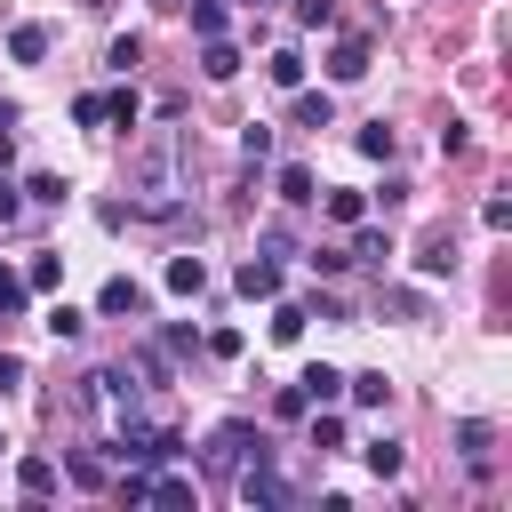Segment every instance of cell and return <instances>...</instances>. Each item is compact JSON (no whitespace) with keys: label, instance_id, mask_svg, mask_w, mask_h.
<instances>
[{"label":"cell","instance_id":"cell-10","mask_svg":"<svg viewBox=\"0 0 512 512\" xmlns=\"http://www.w3.org/2000/svg\"><path fill=\"white\" fill-rule=\"evenodd\" d=\"M456 448H464V472H472V480H488V464H496V456H488V448H496V432H488V424H464V432H456Z\"/></svg>","mask_w":512,"mask_h":512},{"label":"cell","instance_id":"cell-2","mask_svg":"<svg viewBox=\"0 0 512 512\" xmlns=\"http://www.w3.org/2000/svg\"><path fill=\"white\" fill-rule=\"evenodd\" d=\"M248 456H272V448H264V432H256L248 416H232V424H216V432H208V472H240Z\"/></svg>","mask_w":512,"mask_h":512},{"label":"cell","instance_id":"cell-30","mask_svg":"<svg viewBox=\"0 0 512 512\" xmlns=\"http://www.w3.org/2000/svg\"><path fill=\"white\" fill-rule=\"evenodd\" d=\"M56 280H64V264H56V256H32V264H24V288H40V296H48Z\"/></svg>","mask_w":512,"mask_h":512},{"label":"cell","instance_id":"cell-13","mask_svg":"<svg viewBox=\"0 0 512 512\" xmlns=\"http://www.w3.org/2000/svg\"><path fill=\"white\" fill-rule=\"evenodd\" d=\"M200 72H208V80H232V72H240V48H232L224 32H216V40H200Z\"/></svg>","mask_w":512,"mask_h":512},{"label":"cell","instance_id":"cell-41","mask_svg":"<svg viewBox=\"0 0 512 512\" xmlns=\"http://www.w3.org/2000/svg\"><path fill=\"white\" fill-rule=\"evenodd\" d=\"M8 152H16V128H0V168H8Z\"/></svg>","mask_w":512,"mask_h":512},{"label":"cell","instance_id":"cell-8","mask_svg":"<svg viewBox=\"0 0 512 512\" xmlns=\"http://www.w3.org/2000/svg\"><path fill=\"white\" fill-rule=\"evenodd\" d=\"M288 96H296V104H288V120H296V128H328V120H336L328 88H288Z\"/></svg>","mask_w":512,"mask_h":512},{"label":"cell","instance_id":"cell-18","mask_svg":"<svg viewBox=\"0 0 512 512\" xmlns=\"http://www.w3.org/2000/svg\"><path fill=\"white\" fill-rule=\"evenodd\" d=\"M416 272H424V280L456 272V240H448V232H432V240H424V256H416Z\"/></svg>","mask_w":512,"mask_h":512},{"label":"cell","instance_id":"cell-24","mask_svg":"<svg viewBox=\"0 0 512 512\" xmlns=\"http://www.w3.org/2000/svg\"><path fill=\"white\" fill-rule=\"evenodd\" d=\"M272 336L296 344V336H304V304H280V296H272Z\"/></svg>","mask_w":512,"mask_h":512},{"label":"cell","instance_id":"cell-28","mask_svg":"<svg viewBox=\"0 0 512 512\" xmlns=\"http://www.w3.org/2000/svg\"><path fill=\"white\" fill-rule=\"evenodd\" d=\"M352 144H360V152H368V160H392V128H384V120H368V128H360V136H352Z\"/></svg>","mask_w":512,"mask_h":512},{"label":"cell","instance_id":"cell-17","mask_svg":"<svg viewBox=\"0 0 512 512\" xmlns=\"http://www.w3.org/2000/svg\"><path fill=\"white\" fill-rule=\"evenodd\" d=\"M392 256V232H368V224H352V256L344 264H384Z\"/></svg>","mask_w":512,"mask_h":512},{"label":"cell","instance_id":"cell-11","mask_svg":"<svg viewBox=\"0 0 512 512\" xmlns=\"http://www.w3.org/2000/svg\"><path fill=\"white\" fill-rule=\"evenodd\" d=\"M360 456H368V472H376V480H400V464H408V448H400L392 432H376V440H368Z\"/></svg>","mask_w":512,"mask_h":512},{"label":"cell","instance_id":"cell-15","mask_svg":"<svg viewBox=\"0 0 512 512\" xmlns=\"http://www.w3.org/2000/svg\"><path fill=\"white\" fill-rule=\"evenodd\" d=\"M272 184H280V200H288V208H312V200H320V192H312V168H304V160H288V168H280Z\"/></svg>","mask_w":512,"mask_h":512},{"label":"cell","instance_id":"cell-38","mask_svg":"<svg viewBox=\"0 0 512 512\" xmlns=\"http://www.w3.org/2000/svg\"><path fill=\"white\" fill-rule=\"evenodd\" d=\"M16 384H24V360H16V352H0V400H8Z\"/></svg>","mask_w":512,"mask_h":512},{"label":"cell","instance_id":"cell-23","mask_svg":"<svg viewBox=\"0 0 512 512\" xmlns=\"http://www.w3.org/2000/svg\"><path fill=\"white\" fill-rule=\"evenodd\" d=\"M40 328H48V336H56V344H72V336H80V328H88V320H80V312H72V304H48V320H40Z\"/></svg>","mask_w":512,"mask_h":512},{"label":"cell","instance_id":"cell-34","mask_svg":"<svg viewBox=\"0 0 512 512\" xmlns=\"http://www.w3.org/2000/svg\"><path fill=\"white\" fill-rule=\"evenodd\" d=\"M480 224H488V232H504V224H512V200H504V192H488V200H480Z\"/></svg>","mask_w":512,"mask_h":512},{"label":"cell","instance_id":"cell-12","mask_svg":"<svg viewBox=\"0 0 512 512\" xmlns=\"http://www.w3.org/2000/svg\"><path fill=\"white\" fill-rule=\"evenodd\" d=\"M64 480H72V488H88V496H96V488H112L104 456H88V448H72V456H64Z\"/></svg>","mask_w":512,"mask_h":512},{"label":"cell","instance_id":"cell-40","mask_svg":"<svg viewBox=\"0 0 512 512\" xmlns=\"http://www.w3.org/2000/svg\"><path fill=\"white\" fill-rule=\"evenodd\" d=\"M16 120H24V112H16V104H8V96H0V128H16Z\"/></svg>","mask_w":512,"mask_h":512},{"label":"cell","instance_id":"cell-14","mask_svg":"<svg viewBox=\"0 0 512 512\" xmlns=\"http://www.w3.org/2000/svg\"><path fill=\"white\" fill-rule=\"evenodd\" d=\"M368 72V40L352 32V40H336V56H328V80H360Z\"/></svg>","mask_w":512,"mask_h":512},{"label":"cell","instance_id":"cell-32","mask_svg":"<svg viewBox=\"0 0 512 512\" xmlns=\"http://www.w3.org/2000/svg\"><path fill=\"white\" fill-rule=\"evenodd\" d=\"M24 296H32V288H24V280L0 264V320H16V312H24Z\"/></svg>","mask_w":512,"mask_h":512},{"label":"cell","instance_id":"cell-22","mask_svg":"<svg viewBox=\"0 0 512 512\" xmlns=\"http://www.w3.org/2000/svg\"><path fill=\"white\" fill-rule=\"evenodd\" d=\"M240 160H248V168H264V160H272V128H264V120H248V136H240Z\"/></svg>","mask_w":512,"mask_h":512},{"label":"cell","instance_id":"cell-3","mask_svg":"<svg viewBox=\"0 0 512 512\" xmlns=\"http://www.w3.org/2000/svg\"><path fill=\"white\" fill-rule=\"evenodd\" d=\"M232 480H240V504H248V512H272V504H288V480L272 472V456H248Z\"/></svg>","mask_w":512,"mask_h":512},{"label":"cell","instance_id":"cell-6","mask_svg":"<svg viewBox=\"0 0 512 512\" xmlns=\"http://www.w3.org/2000/svg\"><path fill=\"white\" fill-rule=\"evenodd\" d=\"M240 296H248V304H272V296H280V264H272V256H248V264H240Z\"/></svg>","mask_w":512,"mask_h":512},{"label":"cell","instance_id":"cell-27","mask_svg":"<svg viewBox=\"0 0 512 512\" xmlns=\"http://www.w3.org/2000/svg\"><path fill=\"white\" fill-rule=\"evenodd\" d=\"M136 112H144V104H136V88H112V96H104V120H120V128H136Z\"/></svg>","mask_w":512,"mask_h":512},{"label":"cell","instance_id":"cell-9","mask_svg":"<svg viewBox=\"0 0 512 512\" xmlns=\"http://www.w3.org/2000/svg\"><path fill=\"white\" fill-rule=\"evenodd\" d=\"M344 400H352V408H384V400H392V376H384V368H360V376H344Z\"/></svg>","mask_w":512,"mask_h":512},{"label":"cell","instance_id":"cell-20","mask_svg":"<svg viewBox=\"0 0 512 512\" xmlns=\"http://www.w3.org/2000/svg\"><path fill=\"white\" fill-rule=\"evenodd\" d=\"M264 72H272V88H304V56H296V48H272Z\"/></svg>","mask_w":512,"mask_h":512},{"label":"cell","instance_id":"cell-7","mask_svg":"<svg viewBox=\"0 0 512 512\" xmlns=\"http://www.w3.org/2000/svg\"><path fill=\"white\" fill-rule=\"evenodd\" d=\"M144 304H152V296H144L128 272H112V280H104V296H96V312H104V320H120V312H144Z\"/></svg>","mask_w":512,"mask_h":512},{"label":"cell","instance_id":"cell-21","mask_svg":"<svg viewBox=\"0 0 512 512\" xmlns=\"http://www.w3.org/2000/svg\"><path fill=\"white\" fill-rule=\"evenodd\" d=\"M312 416V448L328 456V448H344V416H328V408H304Z\"/></svg>","mask_w":512,"mask_h":512},{"label":"cell","instance_id":"cell-39","mask_svg":"<svg viewBox=\"0 0 512 512\" xmlns=\"http://www.w3.org/2000/svg\"><path fill=\"white\" fill-rule=\"evenodd\" d=\"M16 208H24V184H8V176H0V224H8Z\"/></svg>","mask_w":512,"mask_h":512},{"label":"cell","instance_id":"cell-33","mask_svg":"<svg viewBox=\"0 0 512 512\" xmlns=\"http://www.w3.org/2000/svg\"><path fill=\"white\" fill-rule=\"evenodd\" d=\"M24 200H40V208H56V200H64V176H24Z\"/></svg>","mask_w":512,"mask_h":512},{"label":"cell","instance_id":"cell-36","mask_svg":"<svg viewBox=\"0 0 512 512\" xmlns=\"http://www.w3.org/2000/svg\"><path fill=\"white\" fill-rule=\"evenodd\" d=\"M72 120H80V128H96V120H104V96H96V88H88V96H72Z\"/></svg>","mask_w":512,"mask_h":512},{"label":"cell","instance_id":"cell-31","mask_svg":"<svg viewBox=\"0 0 512 512\" xmlns=\"http://www.w3.org/2000/svg\"><path fill=\"white\" fill-rule=\"evenodd\" d=\"M384 312H392V320H424V296H416V288H384Z\"/></svg>","mask_w":512,"mask_h":512},{"label":"cell","instance_id":"cell-42","mask_svg":"<svg viewBox=\"0 0 512 512\" xmlns=\"http://www.w3.org/2000/svg\"><path fill=\"white\" fill-rule=\"evenodd\" d=\"M248 8H272V0H248Z\"/></svg>","mask_w":512,"mask_h":512},{"label":"cell","instance_id":"cell-5","mask_svg":"<svg viewBox=\"0 0 512 512\" xmlns=\"http://www.w3.org/2000/svg\"><path fill=\"white\" fill-rule=\"evenodd\" d=\"M56 480H64V472H56V456H24V464H16L24 504H48V496H56Z\"/></svg>","mask_w":512,"mask_h":512},{"label":"cell","instance_id":"cell-37","mask_svg":"<svg viewBox=\"0 0 512 512\" xmlns=\"http://www.w3.org/2000/svg\"><path fill=\"white\" fill-rule=\"evenodd\" d=\"M136 376H144V384H168V360H160V352L144 344V352H136Z\"/></svg>","mask_w":512,"mask_h":512},{"label":"cell","instance_id":"cell-29","mask_svg":"<svg viewBox=\"0 0 512 512\" xmlns=\"http://www.w3.org/2000/svg\"><path fill=\"white\" fill-rule=\"evenodd\" d=\"M328 216H336V224H360V216H368V192H328Z\"/></svg>","mask_w":512,"mask_h":512},{"label":"cell","instance_id":"cell-19","mask_svg":"<svg viewBox=\"0 0 512 512\" xmlns=\"http://www.w3.org/2000/svg\"><path fill=\"white\" fill-rule=\"evenodd\" d=\"M168 288H176V296H200V288H208V264H200V256H168Z\"/></svg>","mask_w":512,"mask_h":512},{"label":"cell","instance_id":"cell-1","mask_svg":"<svg viewBox=\"0 0 512 512\" xmlns=\"http://www.w3.org/2000/svg\"><path fill=\"white\" fill-rule=\"evenodd\" d=\"M176 152H184V144H176V136H160V144H144V152H136V168H128L152 216H168V200H176Z\"/></svg>","mask_w":512,"mask_h":512},{"label":"cell","instance_id":"cell-43","mask_svg":"<svg viewBox=\"0 0 512 512\" xmlns=\"http://www.w3.org/2000/svg\"><path fill=\"white\" fill-rule=\"evenodd\" d=\"M0 448H8V440H0Z\"/></svg>","mask_w":512,"mask_h":512},{"label":"cell","instance_id":"cell-25","mask_svg":"<svg viewBox=\"0 0 512 512\" xmlns=\"http://www.w3.org/2000/svg\"><path fill=\"white\" fill-rule=\"evenodd\" d=\"M184 8H192V32H200V40L224 32V0H184Z\"/></svg>","mask_w":512,"mask_h":512},{"label":"cell","instance_id":"cell-35","mask_svg":"<svg viewBox=\"0 0 512 512\" xmlns=\"http://www.w3.org/2000/svg\"><path fill=\"white\" fill-rule=\"evenodd\" d=\"M296 24H312V32L336 24V0H296Z\"/></svg>","mask_w":512,"mask_h":512},{"label":"cell","instance_id":"cell-4","mask_svg":"<svg viewBox=\"0 0 512 512\" xmlns=\"http://www.w3.org/2000/svg\"><path fill=\"white\" fill-rule=\"evenodd\" d=\"M296 392H304L312 408H336V400H344V368H328V360H312V368L296 376Z\"/></svg>","mask_w":512,"mask_h":512},{"label":"cell","instance_id":"cell-26","mask_svg":"<svg viewBox=\"0 0 512 512\" xmlns=\"http://www.w3.org/2000/svg\"><path fill=\"white\" fill-rule=\"evenodd\" d=\"M104 64H112V72H128V64H144V40H136V32H120V40L104 48Z\"/></svg>","mask_w":512,"mask_h":512},{"label":"cell","instance_id":"cell-16","mask_svg":"<svg viewBox=\"0 0 512 512\" xmlns=\"http://www.w3.org/2000/svg\"><path fill=\"white\" fill-rule=\"evenodd\" d=\"M8 56H16V64H40V56H48V24H16V32H8Z\"/></svg>","mask_w":512,"mask_h":512}]
</instances>
